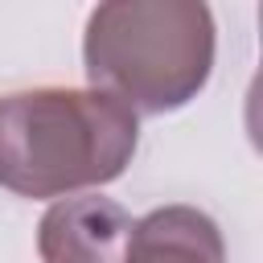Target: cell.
Returning <instances> with one entry per match:
<instances>
[{"label":"cell","mask_w":263,"mask_h":263,"mask_svg":"<svg viewBox=\"0 0 263 263\" xmlns=\"http://www.w3.org/2000/svg\"><path fill=\"white\" fill-rule=\"evenodd\" d=\"M140 119L99 90L33 86L0 99V185L21 197H70L123 177Z\"/></svg>","instance_id":"obj_1"},{"label":"cell","mask_w":263,"mask_h":263,"mask_svg":"<svg viewBox=\"0 0 263 263\" xmlns=\"http://www.w3.org/2000/svg\"><path fill=\"white\" fill-rule=\"evenodd\" d=\"M82 70L136 119L193 103L214 70V12L201 0H107L86 16Z\"/></svg>","instance_id":"obj_2"},{"label":"cell","mask_w":263,"mask_h":263,"mask_svg":"<svg viewBox=\"0 0 263 263\" xmlns=\"http://www.w3.org/2000/svg\"><path fill=\"white\" fill-rule=\"evenodd\" d=\"M123 263H226L222 230L197 205H160L132 222Z\"/></svg>","instance_id":"obj_4"},{"label":"cell","mask_w":263,"mask_h":263,"mask_svg":"<svg viewBox=\"0 0 263 263\" xmlns=\"http://www.w3.org/2000/svg\"><path fill=\"white\" fill-rule=\"evenodd\" d=\"M132 238V214L99 193L62 197L37 226L41 263H123Z\"/></svg>","instance_id":"obj_3"}]
</instances>
